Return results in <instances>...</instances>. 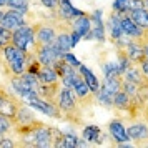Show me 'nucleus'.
<instances>
[{
    "instance_id": "33",
    "label": "nucleus",
    "mask_w": 148,
    "mask_h": 148,
    "mask_svg": "<svg viewBox=\"0 0 148 148\" xmlns=\"http://www.w3.org/2000/svg\"><path fill=\"white\" fill-rule=\"evenodd\" d=\"M62 58H63V60L67 62L68 65H72V67H75V68H78L82 65L80 63V60H78V58H77V57H75L73 53H70V52H67V53H63L62 55Z\"/></svg>"
},
{
    "instance_id": "30",
    "label": "nucleus",
    "mask_w": 148,
    "mask_h": 148,
    "mask_svg": "<svg viewBox=\"0 0 148 148\" xmlns=\"http://www.w3.org/2000/svg\"><path fill=\"white\" fill-rule=\"evenodd\" d=\"M133 8V0H113V12L128 14Z\"/></svg>"
},
{
    "instance_id": "2",
    "label": "nucleus",
    "mask_w": 148,
    "mask_h": 148,
    "mask_svg": "<svg viewBox=\"0 0 148 148\" xmlns=\"http://www.w3.org/2000/svg\"><path fill=\"white\" fill-rule=\"evenodd\" d=\"M12 43L27 53H35V30L34 25H23L12 32Z\"/></svg>"
},
{
    "instance_id": "36",
    "label": "nucleus",
    "mask_w": 148,
    "mask_h": 148,
    "mask_svg": "<svg viewBox=\"0 0 148 148\" xmlns=\"http://www.w3.org/2000/svg\"><path fill=\"white\" fill-rule=\"evenodd\" d=\"M141 118L145 121H148V103L145 105V108H143V113H141Z\"/></svg>"
},
{
    "instance_id": "31",
    "label": "nucleus",
    "mask_w": 148,
    "mask_h": 148,
    "mask_svg": "<svg viewBox=\"0 0 148 148\" xmlns=\"http://www.w3.org/2000/svg\"><path fill=\"white\" fill-rule=\"evenodd\" d=\"M14 120L12 118H8L5 115L0 113V135H8L12 133V130H14Z\"/></svg>"
},
{
    "instance_id": "27",
    "label": "nucleus",
    "mask_w": 148,
    "mask_h": 148,
    "mask_svg": "<svg viewBox=\"0 0 148 148\" xmlns=\"http://www.w3.org/2000/svg\"><path fill=\"white\" fill-rule=\"evenodd\" d=\"M121 83H123V77H112V78H105L103 87L107 88L112 95H115L116 92L121 90Z\"/></svg>"
},
{
    "instance_id": "3",
    "label": "nucleus",
    "mask_w": 148,
    "mask_h": 148,
    "mask_svg": "<svg viewBox=\"0 0 148 148\" xmlns=\"http://www.w3.org/2000/svg\"><path fill=\"white\" fill-rule=\"evenodd\" d=\"M60 18H57L55 22L48 23V22H35L34 23V30H35V47L40 45H47V43H53L57 35H58V23ZM37 50V48H35Z\"/></svg>"
},
{
    "instance_id": "21",
    "label": "nucleus",
    "mask_w": 148,
    "mask_h": 148,
    "mask_svg": "<svg viewBox=\"0 0 148 148\" xmlns=\"http://www.w3.org/2000/svg\"><path fill=\"white\" fill-rule=\"evenodd\" d=\"M34 120H37V118L32 113L30 107H28L27 103H22V107L18 108V112H17V115H15V118H14V123L15 125H23V123H30V121H34Z\"/></svg>"
},
{
    "instance_id": "40",
    "label": "nucleus",
    "mask_w": 148,
    "mask_h": 148,
    "mask_svg": "<svg viewBox=\"0 0 148 148\" xmlns=\"http://www.w3.org/2000/svg\"><path fill=\"white\" fill-rule=\"evenodd\" d=\"M147 127H148V121H147Z\"/></svg>"
},
{
    "instance_id": "11",
    "label": "nucleus",
    "mask_w": 148,
    "mask_h": 148,
    "mask_svg": "<svg viewBox=\"0 0 148 148\" xmlns=\"http://www.w3.org/2000/svg\"><path fill=\"white\" fill-rule=\"evenodd\" d=\"M108 133L110 136L113 138V143L115 145H121V143H128L130 138L127 135V127L121 120H112L108 123Z\"/></svg>"
},
{
    "instance_id": "14",
    "label": "nucleus",
    "mask_w": 148,
    "mask_h": 148,
    "mask_svg": "<svg viewBox=\"0 0 148 148\" xmlns=\"http://www.w3.org/2000/svg\"><path fill=\"white\" fill-rule=\"evenodd\" d=\"M72 28H63V30H58V35H57V38H55V47L58 48V52L62 55L70 52L72 48H73V42H72Z\"/></svg>"
},
{
    "instance_id": "38",
    "label": "nucleus",
    "mask_w": 148,
    "mask_h": 148,
    "mask_svg": "<svg viewBox=\"0 0 148 148\" xmlns=\"http://www.w3.org/2000/svg\"><path fill=\"white\" fill-rule=\"evenodd\" d=\"M143 7H145V8L148 10V0H143Z\"/></svg>"
},
{
    "instance_id": "25",
    "label": "nucleus",
    "mask_w": 148,
    "mask_h": 148,
    "mask_svg": "<svg viewBox=\"0 0 148 148\" xmlns=\"http://www.w3.org/2000/svg\"><path fill=\"white\" fill-rule=\"evenodd\" d=\"M116 63H118V68H120L121 75L132 65V62H130V58H128V55H127V50L123 47H116Z\"/></svg>"
},
{
    "instance_id": "13",
    "label": "nucleus",
    "mask_w": 148,
    "mask_h": 148,
    "mask_svg": "<svg viewBox=\"0 0 148 148\" xmlns=\"http://www.w3.org/2000/svg\"><path fill=\"white\" fill-rule=\"evenodd\" d=\"M123 80H128L135 83V85H138V87H147L148 85V77L143 72H141L140 65H130V67L123 72Z\"/></svg>"
},
{
    "instance_id": "39",
    "label": "nucleus",
    "mask_w": 148,
    "mask_h": 148,
    "mask_svg": "<svg viewBox=\"0 0 148 148\" xmlns=\"http://www.w3.org/2000/svg\"><path fill=\"white\" fill-rule=\"evenodd\" d=\"M3 12H5V10H3V8L0 7V18H2V15H3Z\"/></svg>"
},
{
    "instance_id": "32",
    "label": "nucleus",
    "mask_w": 148,
    "mask_h": 148,
    "mask_svg": "<svg viewBox=\"0 0 148 148\" xmlns=\"http://www.w3.org/2000/svg\"><path fill=\"white\" fill-rule=\"evenodd\" d=\"M10 43H12V32L0 25V52L7 45H10Z\"/></svg>"
},
{
    "instance_id": "23",
    "label": "nucleus",
    "mask_w": 148,
    "mask_h": 148,
    "mask_svg": "<svg viewBox=\"0 0 148 148\" xmlns=\"http://www.w3.org/2000/svg\"><path fill=\"white\" fill-rule=\"evenodd\" d=\"M95 100H97V103L101 105V107L113 108V95L110 93L103 85H100V88L95 92Z\"/></svg>"
},
{
    "instance_id": "16",
    "label": "nucleus",
    "mask_w": 148,
    "mask_h": 148,
    "mask_svg": "<svg viewBox=\"0 0 148 148\" xmlns=\"http://www.w3.org/2000/svg\"><path fill=\"white\" fill-rule=\"evenodd\" d=\"M107 28H108V34H110V38H112L113 43H115V42L123 35L121 25H120V14H116V12H112V14H110L108 22H107Z\"/></svg>"
},
{
    "instance_id": "18",
    "label": "nucleus",
    "mask_w": 148,
    "mask_h": 148,
    "mask_svg": "<svg viewBox=\"0 0 148 148\" xmlns=\"http://www.w3.org/2000/svg\"><path fill=\"white\" fill-rule=\"evenodd\" d=\"M130 105H132V97L127 93V92H116L113 95V108L115 110H118V112H123V113H127L128 110H130Z\"/></svg>"
},
{
    "instance_id": "24",
    "label": "nucleus",
    "mask_w": 148,
    "mask_h": 148,
    "mask_svg": "<svg viewBox=\"0 0 148 148\" xmlns=\"http://www.w3.org/2000/svg\"><path fill=\"white\" fill-rule=\"evenodd\" d=\"M101 70H103V75L105 78H112V77H121V72L118 68V63L116 60H110L101 63Z\"/></svg>"
},
{
    "instance_id": "15",
    "label": "nucleus",
    "mask_w": 148,
    "mask_h": 148,
    "mask_svg": "<svg viewBox=\"0 0 148 148\" xmlns=\"http://www.w3.org/2000/svg\"><path fill=\"white\" fill-rule=\"evenodd\" d=\"M90 28H92V20H90V15L83 14L80 17H77L73 22H72V30L75 34H78L83 38L90 34Z\"/></svg>"
},
{
    "instance_id": "10",
    "label": "nucleus",
    "mask_w": 148,
    "mask_h": 148,
    "mask_svg": "<svg viewBox=\"0 0 148 148\" xmlns=\"http://www.w3.org/2000/svg\"><path fill=\"white\" fill-rule=\"evenodd\" d=\"M125 50H127L132 65H140L145 58V43L140 38H132V42L125 47Z\"/></svg>"
},
{
    "instance_id": "4",
    "label": "nucleus",
    "mask_w": 148,
    "mask_h": 148,
    "mask_svg": "<svg viewBox=\"0 0 148 148\" xmlns=\"http://www.w3.org/2000/svg\"><path fill=\"white\" fill-rule=\"evenodd\" d=\"M22 103H23L22 100L15 98L14 95L8 93L3 87H0V113L2 115H5V116L14 120L18 108L22 107Z\"/></svg>"
},
{
    "instance_id": "28",
    "label": "nucleus",
    "mask_w": 148,
    "mask_h": 148,
    "mask_svg": "<svg viewBox=\"0 0 148 148\" xmlns=\"http://www.w3.org/2000/svg\"><path fill=\"white\" fill-rule=\"evenodd\" d=\"M75 93H77V97L80 98V100H83V98H88V97H92V92H90V87L87 85V82L83 80V77H82L80 80L77 82V85L73 87Z\"/></svg>"
},
{
    "instance_id": "17",
    "label": "nucleus",
    "mask_w": 148,
    "mask_h": 148,
    "mask_svg": "<svg viewBox=\"0 0 148 148\" xmlns=\"http://www.w3.org/2000/svg\"><path fill=\"white\" fill-rule=\"evenodd\" d=\"M101 128L97 127V125H87L82 132V138L88 143H95V145H101L103 140H101Z\"/></svg>"
},
{
    "instance_id": "34",
    "label": "nucleus",
    "mask_w": 148,
    "mask_h": 148,
    "mask_svg": "<svg viewBox=\"0 0 148 148\" xmlns=\"http://www.w3.org/2000/svg\"><path fill=\"white\" fill-rule=\"evenodd\" d=\"M38 2L48 12H57V8H58V0H38Z\"/></svg>"
},
{
    "instance_id": "37",
    "label": "nucleus",
    "mask_w": 148,
    "mask_h": 148,
    "mask_svg": "<svg viewBox=\"0 0 148 148\" xmlns=\"http://www.w3.org/2000/svg\"><path fill=\"white\" fill-rule=\"evenodd\" d=\"M7 2L8 0H0V7H7Z\"/></svg>"
},
{
    "instance_id": "7",
    "label": "nucleus",
    "mask_w": 148,
    "mask_h": 148,
    "mask_svg": "<svg viewBox=\"0 0 148 148\" xmlns=\"http://www.w3.org/2000/svg\"><path fill=\"white\" fill-rule=\"evenodd\" d=\"M0 25L5 27L7 30H10V32H14V30L23 27V25H28V20H27V15L25 14L8 8V10H5L3 15H2V18H0Z\"/></svg>"
},
{
    "instance_id": "35",
    "label": "nucleus",
    "mask_w": 148,
    "mask_h": 148,
    "mask_svg": "<svg viewBox=\"0 0 148 148\" xmlns=\"http://www.w3.org/2000/svg\"><path fill=\"white\" fill-rule=\"evenodd\" d=\"M140 68H141V72L148 77V58H143V62L140 63Z\"/></svg>"
},
{
    "instance_id": "6",
    "label": "nucleus",
    "mask_w": 148,
    "mask_h": 148,
    "mask_svg": "<svg viewBox=\"0 0 148 148\" xmlns=\"http://www.w3.org/2000/svg\"><path fill=\"white\" fill-rule=\"evenodd\" d=\"M127 135L132 141H135L133 145L135 147H147V141H148V127H147V121H132L127 128Z\"/></svg>"
},
{
    "instance_id": "26",
    "label": "nucleus",
    "mask_w": 148,
    "mask_h": 148,
    "mask_svg": "<svg viewBox=\"0 0 148 148\" xmlns=\"http://www.w3.org/2000/svg\"><path fill=\"white\" fill-rule=\"evenodd\" d=\"M7 7L12 8V10H17V12H22V14L28 15L30 14V0H8Z\"/></svg>"
},
{
    "instance_id": "12",
    "label": "nucleus",
    "mask_w": 148,
    "mask_h": 148,
    "mask_svg": "<svg viewBox=\"0 0 148 148\" xmlns=\"http://www.w3.org/2000/svg\"><path fill=\"white\" fill-rule=\"evenodd\" d=\"M120 25H121V32L128 35L130 38H141L143 34H145V30L138 27L128 14H120Z\"/></svg>"
},
{
    "instance_id": "1",
    "label": "nucleus",
    "mask_w": 148,
    "mask_h": 148,
    "mask_svg": "<svg viewBox=\"0 0 148 148\" xmlns=\"http://www.w3.org/2000/svg\"><path fill=\"white\" fill-rule=\"evenodd\" d=\"M2 55H3V63L7 67L8 75H22L27 72L28 58L32 53H27L22 48L15 47L14 43H10L2 50Z\"/></svg>"
},
{
    "instance_id": "5",
    "label": "nucleus",
    "mask_w": 148,
    "mask_h": 148,
    "mask_svg": "<svg viewBox=\"0 0 148 148\" xmlns=\"http://www.w3.org/2000/svg\"><path fill=\"white\" fill-rule=\"evenodd\" d=\"M35 57L40 62V65L45 67H53L57 60L62 58V53L58 52V48L55 47V43H47V45H40L35 50Z\"/></svg>"
},
{
    "instance_id": "20",
    "label": "nucleus",
    "mask_w": 148,
    "mask_h": 148,
    "mask_svg": "<svg viewBox=\"0 0 148 148\" xmlns=\"http://www.w3.org/2000/svg\"><path fill=\"white\" fill-rule=\"evenodd\" d=\"M78 72L82 73L83 80L87 82V85L90 87V92H92V93H95V92L100 88V82H98V78L95 77V73L90 70V68L85 67V65H80V67H78Z\"/></svg>"
},
{
    "instance_id": "22",
    "label": "nucleus",
    "mask_w": 148,
    "mask_h": 148,
    "mask_svg": "<svg viewBox=\"0 0 148 148\" xmlns=\"http://www.w3.org/2000/svg\"><path fill=\"white\" fill-rule=\"evenodd\" d=\"M37 77H38L40 83H55V82H60V77L53 70V67L42 65L40 70H38V73H37Z\"/></svg>"
},
{
    "instance_id": "8",
    "label": "nucleus",
    "mask_w": 148,
    "mask_h": 148,
    "mask_svg": "<svg viewBox=\"0 0 148 148\" xmlns=\"http://www.w3.org/2000/svg\"><path fill=\"white\" fill-rule=\"evenodd\" d=\"M90 20H92V28H90V34L83 37V40L105 42V25L101 20V10H93L90 14Z\"/></svg>"
},
{
    "instance_id": "9",
    "label": "nucleus",
    "mask_w": 148,
    "mask_h": 148,
    "mask_svg": "<svg viewBox=\"0 0 148 148\" xmlns=\"http://www.w3.org/2000/svg\"><path fill=\"white\" fill-rule=\"evenodd\" d=\"M83 14H85V12H82V10H78V8H75L73 5H72L70 0H58L57 15H58L60 20L67 22V23H72L77 17H80V15H83Z\"/></svg>"
},
{
    "instance_id": "41",
    "label": "nucleus",
    "mask_w": 148,
    "mask_h": 148,
    "mask_svg": "<svg viewBox=\"0 0 148 148\" xmlns=\"http://www.w3.org/2000/svg\"><path fill=\"white\" fill-rule=\"evenodd\" d=\"M147 147H148V141H147Z\"/></svg>"
},
{
    "instance_id": "29",
    "label": "nucleus",
    "mask_w": 148,
    "mask_h": 148,
    "mask_svg": "<svg viewBox=\"0 0 148 148\" xmlns=\"http://www.w3.org/2000/svg\"><path fill=\"white\" fill-rule=\"evenodd\" d=\"M80 138L73 132H63V148H77L80 147Z\"/></svg>"
},
{
    "instance_id": "19",
    "label": "nucleus",
    "mask_w": 148,
    "mask_h": 148,
    "mask_svg": "<svg viewBox=\"0 0 148 148\" xmlns=\"http://www.w3.org/2000/svg\"><path fill=\"white\" fill-rule=\"evenodd\" d=\"M128 15L132 17V20H133L138 27H141L143 30H147L148 28V10L145 7L132 8V10L128 12Z\"/></svg>"
}]
</instances>
